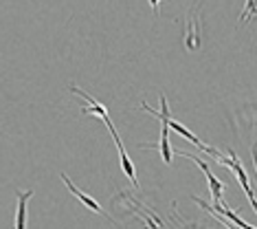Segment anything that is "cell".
Returning a JSON list of instances; mask_svg holds the SVG:
<instances>
[{
  "mask_svg": "<svg viewBox=\"0 0 257 229\" xmlns=\"http://www.w3.org/2000/svg\"><path fill=\"white\" fill-rule=\"evenodd\" d=\"M106 126H108V130L110 134H112V139H114V143H116V150H119V161H121V170L125 172V176L130 179V183L139 190V179H137V172H134V163H132V159L127 157V152L123 148V143H121V139H119V134H116V128L112 126V121H106Z\"/></svg>",
  "mask_w": 257,
  "mask_h": 229,
  "instance_id": "cell-1",
  "label": "cell"
},
{
  "mask_svg": "<svg viewBox=\"0 0 257 229\" xmlns=\"http://www.w3.org/2000/svg\"><path fill=\"white\" fill-rule=\"evenodd\" d=\"M62 181H64V183H66V187H68V190H71V192L75 194V196H77L79 201L84 203V205H86V207H88V209H92V211H95V214H101V216H106V218H108L110 222H114V220H112V218H110V216L106 214V211H103V207H101V205H99V203H97V201H95V198H92V196H88V194H86V192H81L79 187H75V185H73V181L68 179L66 174H62Z\"/></svg>",
  "mask_w": 257,
  "mask_h": 229,
  "instance_id": "cell-3",
  "label": "cell"
},
{
  "mask_svg": "<svg viewBox=\"0 0 257 229\" xmlns=\"http://www.w3.org/2000/svg\"><path fill=\"white\" fill-rule=\"evenodd\" d=\"M150 5H152V9H159V5H161V0H150Z\"/></svg>",
  "mask_w": 257,
  "mask_h": 229,
  "instance_id": "cell-6",
  "label": "cell"
},
{
  "mask_svg": "<svg viewBox=\"0 0 257 229\" xmlns=\"http://www.w3.org/2000/svg\"><path fill=\"white\" fill-rule=\"evenodd\" d=\"M18 196V209H16V229H27V214H29V198L33 196V190L16 192Z\"/></svg>",
  "mask_w": 257,
  "mask_h": 229,
  "instance_id": "cell-4",
  "label": "cell"
},
{
  "mask_svg": "<svg viewBox=\"0 0 257 229\" xmlns=\"http://www.w3.org/2000/svg\"><path fill=\"white\" fill-rule=\"evenodd\" d=\"M183 157H187V159H191L194 163H198V168L204 172V176H207V181H209V190H211V196H213V201L215 203H222V192H224V183L215 176L211 170H209V166L202 161V159H198V157H194V155H189V152H180Z\"/></svg>",
  "mask_w": 257,
  "mask_h": 229,
  "instance_id": "cell-2",
  "label": "cell"
},
{
  "mask_svg": "<svg viewBox=\"0 0 257 229\" xmlns=\"http://www.w3.org/2000/svg\"><path fill=\"white\" fill-rule=\"evenodd\" d=\"M167 126H169V130L178 132V134H180V137H185L187 141H191V143H194V145H196V148H200V150L204 152V148H207V145H204V143H202V141H200V139H198V137H196V134H191L189 130H187V128H185V126H183V123H180V121H176V119H167Z\"/></svg>",
  "mask_w": 257,
  "mask_h": 229,
  "instance_id": "cell-5",
  "label": "cell"
}]
</instances>
